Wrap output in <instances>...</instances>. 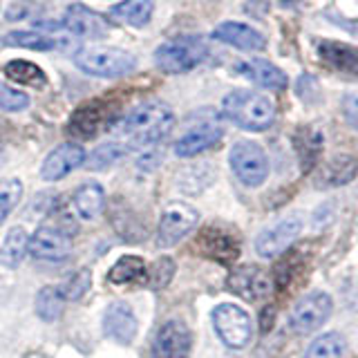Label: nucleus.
<instances>
[{
	"mask_svg": "<svg viewBox=\"0 0 358 358\" xmlns=\"http://www.w3.org/2000/svg\"><path fill=\"white\" fill-rule=\"evenodd\" d=\"M175 126V112L164 101H143L132 108L126 117L112 128L123 137L126 148H143V145L159 143L171 134Z\"/></svg>",
	"mask_w": 358,
	"mask_h": 358,
	"instance_id": "nucleus-1",
	"label": "nucleus"
},
{
	"mask_svg": "<svg viewBox=\"0 0 358 358\" xmlns=\"http://www.w3.org/2000/svg\"><path fill=\"white\" fill-rule=\"evenodd\" d=\"M224 117L233 121L235 126L251 132H262L271 128L275 121V106L273 101L251 90H235L222 101Z\"/></svg>",
	"mask_w": 358,
	"mask_h": 358,
	"instance_id": "nucleus-2",
	"label": "nucleus"
},
{
	"mask_svg": "<svg viewBox=\"0 0 358 358\" xmlns=\"http://www.w3.org/2000/svg\"><path fill=\"white\" fill-rule=\"evenodd\" d=\"M208 50L199 36H179L159 45L155 52V63L166 74H186L204 61Z\"/></svg>",
	"mask_w": 358,
	"mask_h": 358,
	"instance_id": "nucleus-3",
	"label": "nucleus"
},
{
	"mask_svg": "<svg viewBox=\"0 0 358 358\" xmlns=\"http://www.w3.org/2000/svg\"><path fill=\"white\" fill-rule=\"evenodd\" d=\"M74 65L90 76L119 78L130 74L137 67V59L130 52H123L117 48H90L76 52Z\"/></svg>",
	"mask_w": 358,
	"mask_h": 358,
	"instance_id": "nucleus-4",
	"label": "nucleus"
},
{
	"mask_svg": "<svg viewBox=\"0 0 358 358\" xmlns=\"http://www.w3.org/2000/svg\"><path fill=\"white\" fill-rule=\"evenodd\" d=\"M229 164L235 177L240 179L244 186L255 188L262 186L268 177V159L260 143L255 141H238L231 148Z\"/></svg>",
	"mask_w": 358,
	"mask_h": 358,
	"instance_id": "nucleus-5",
	"label": "nucleus"
},
{
	"mask_svg": "<svg viewBox=\"0 0 358 358\" xmlns=\"http://www.w3.org/2000/svg\"><path fill=\"white\" fill-rule=\"evenodd\" d=\"M213 327H215L222 343L231 350H242L251 343L253 322L251 316L238 305H220L213 309Z\"/></svg>",
	"mask_w": 358,
	"mask_h": 358,
	"instance_id": "nucleus-6",
	"label": "nucleus"
},
{
	"mask_svg": "<svg viewBox=\"0 0 358 358\" xmlns=\"http://www.w3.org/2000/svg\"><path fill=\"white\" fill-rule=\"evenodd\" d=\"M334 309L331 296L324 291H311L305 298L296 302V307L289 313V327L294 334H311L320 329L329 320Z\"/></svg>",
	"mask_w": 358,
	"mask_h": 358,
	"instance_id": "nucleus-7",
	"label": "nucleus"
},
{
	"mask_svg": "<svg viewBox=\"0 0 358 358\" xmlns=\"http://www.w3.org/2000/svg\"><path fill=\"white\" fill-rule=\"evenodd\" d=\"M199 213L184 201H171L159 220V227H157V244L159 246H173L182 238L197 227Z\"/></svg>",
	"mask_w": 358,
	"mask_h": 358,
	"instance_id": "nucleus-8",
	"label": "nucleus"
},
{
	"mask_svg": "<svg viewBox=\"0 0 358 358\" xmlns=\"http://www.w3.org/2000/svg\"><path fill=\"white\" fill-rule=\"evenodd\" d=\"M300 233H302V215L296 213V215L280 220L271 229H266L257 235L255 251L262 257H278L298 240Z\"/></svg>",
	"mask_w": 358,
	"mask_h": 358,
	"instance_id": "nucleus-9",
	"label": "nucleus"
},
{
	"mask_svg": "<svg viewBox=\"0 0 358 358\" xmlns=\"http://www.w3.org/2000/svg\"><path fill=\"white\" fill-rule=\"evenodd\" d=\"M29 255L43 262H63L72 253V240L59 227H41L29 238Z\"/></svg>",
	"mask_w": 358,
	"mask_h": 358,
	"instance_id": "nucleus-10",
	"label": "nucleus"
},
{
	"mask_svg": "<svg viewBox=\"0 0 358 358\" xmlns=\"http://www.w3.org/2000/svg\"><path fill=\"white\" fill-rule=\"evenodd\" d=\"M193 336L182 320L164 322L155 336L152 358H188Z\"/></svg>",
	"mask_w": 358,
	"mask_h": 358,
	"instance_id": "nucleus-11",
	"label": "nucleus"
},
{
	"mask_svg": "<svg viewBox=\"0 0 358 358\" xmlns=\"http://www.w3.org/2000/svg\"><path fill=\"white\" fill-rule=\"evenodd\" d=\"M63 27L72 36H81V38H106L110 34V22L106 20V16H101L94 9L78 3L67 7Z\"/></svg>",
	"mask_w": 358,
	"mask_h": 358,
	"instance_id": "nucleus-12",
	"label": "nucleus"
},
{
	"mask_svg": "<svg viewBox=\"0 0 358 358\" xmlns=\"http://www.w3.org/2000/svg\"><path fill=\"white\" fill-rule=\"evenodd\" d=\"M229 289L233 294H238L244 300H262L271 294V275L266 271H262L260 266H253V264H246L235 268V271L229 275L227 280Z\"/></svg>",
	"mask_w": 358,
	"mask_h": 358,
	"instance_id": "nucleus-13",
	"label": "nucleus"
},
{
	"mask_svg": "<svg viewBox=\"0 0 358 358\" xmlns=\"http://www.w3.org/2000/svg\"><path fill=\"white\" fill-rule=\"evenodd\" d=\"M85 162V150L78 143H63L59 148H54L48 157H45L41 177L45 182H59L65 175H70L74 168L83 166Z\"/></svg>",
	"mask_w": 358,
	"mask_h": 358,
	"instance_id": "nucleus-14",
	"label": "nucleus"
},
{
	"mask_svg": "<svg viewBox=\"0 0 358 358\" xmlns=\"http://www.w3.org/2000/svg\"><path fill=\"white\" fill-rule=\"evenodd\" d=\"M103 331L108 338L121 345H130L139 331L137 316H134L126 302H112L103 313Z\"/></svg>",
	"mask_w": 358,
	"mask_h": 358,
	"instance_id": "nucleus-15",
	"label": "nucleus"
},
{
	"mask_svg": "<svg viewBox=\"0 0 358 358\" xmlns=\"http://www.w3.org/2000/svg\"><path fill=\"white\" fill-rule=\"evenodd\" d=\"M213 38L220 43L233 45V48H238V50H246V52H257L266 48V38L260 31L253 29L251 25H244V22H235V20L220 22V25L213 29Z\"/></svg>",
	"mask_w": 358,
	"mask_h": 358,
	"instance_id": "nucleus-16",
	"label": "nucleus"
},
{
	"mask_svg": "<svg viewBox=\"0 0 358 358\" xmlns=\"http://www.w3.org/2000/svg\"><path fill=\"white\" fill-rule=\"evenodd\" d=\"M222 126H217V123H199V126L190 128L184 137H179L175 141V155L177 157H195L199 152H204L208 148H213L215 143H220L222 139Z\"/></svg>",
	"mask_w": 358,
	"mask_h": 358,
	"instance_id": "nucleus-17",
	"label": "nucleus"
},
{
	"mask_svg": "<svg viewBox=\"0 0 358 358\" xmlns=\"http://www.w3.org/2000/svg\"><path fill=\"white\" fill-rule=\"evenodd\" d=\"M238 70H240V74L249 78V81H253L260 87H266V90H285L289 83L287 74L280 70L278 65L268 63L264 59H251V61L242 63Z\"/></svg>",
	"mask_w": 358,
	"mask_h": 358,
	"instance_id": "nucleus-18",
	"label": "nucleus"
},
{
	"mask_svg": "<svg viewBox=\"0 0 358 358\" xmlns=\"http://www.w3.org/2000/svg\"><path fill=\"white\" fill-rule=\"evenodd\" d=\"M358 173V159L352 155H336L320 168L318 175V186L324 188H336L350 184Z\"/></svg>",
	"mask_w": 358,
	"mask_h": 358,
	"instance_id": "nucleus-19",
	"label": "nucleus"
},
{
	"mask_svg": "<svg viewBox=\"0 0 358 358\" xmlns=\"http://www.w3.org/2000/svg\"><path fill=\"white\" fill-rule=\"evenodd\" d=\"M3 45L7 48H22V50H36V52H52L65 48V38L52 36L38 29H27V31H9L3 36Z\"/></svg>",
	"mask_w": 358,
	"mask_h": 358,
	"instance_id": "nucleus-20",
	"label": "nucleus"
},
{
	"mask_svg": "<svg viewBox=\"0 0 358 358\" xmlns=\"http://www.w3.org/2000/svg\"><path fill=\"white\" fill-rule=\"evenodd\" d=\"M106 204V193L96 182H85L83 186H78L74 190V197H72V206L76 210V215L81 220L92 222L101 215Z\"/></svg>",
	"mask_w": 358,
	"mask_h": 358,
	"instance_id": "nucleus-21",
	"label": "nucleus"
},
{
	"mask_svg": "<svg viewBox=\"0 0 358 358\" xmlns=\"http://www.w3.org/2000/svg\"><path fill=\"white\" fill-rule=\"evenodd\" d=\"M318 52L322 59L331 67H336L338 72L358 74V50L352 48V45L338 43V41H322L318 45Z\"/></svg>",
	"mask_w": 358,
	"mask_h": 358,
	"instance_id": "nucleus-22",
	"label": "nucleus"
},
{
	"mask_svg": "<svg viewBox=\"0 0 358 358\" xmlns=\"http://www.w3.org/2000/svg\"><path fill=\"white\" fill-rule=\"evenodd\" d=\"M199 242H201V246H204L206 255L215 257V260H220V262H231L240 253L238 240H235L233 235L220 231V229H206L199 235Z\"/></svg>",
	"mask_w": 358,
	"mask_h": 358,
	"instance_id": "nucleus-23",
	"label": "nucleus"
},
{
	"mask_svg": "<svg viewBox=\"0 0 358 358\" xmlns=\"http://www.w3.org/2000/svg\"><path fill=\"white\" fill-rule=\"evenodd\" d=\"M155 11L152 0H121L119 5L110 9V16L126 22L130 27H143L150 22V16Z\"/></svg>",
	"mask_w": 358,
	"mask_h": 358,
	"instance_id": "nucleus-24",
	"label": "nucleus"
},
{
	"mask_svg": "<svg viewBox=\"0 0 358 358\" xmlns=\"http://www.w3.org/2000/svg\"><path fill=\"white\" fill-rule=\"evenodd\" d=\"M101 121H103V106L99 103H87L83 108H78L74 112V117L70 119V134L78 139H90L94 137L96 130L101 128Z\"/></svg>",
	"mask_w": 358,
	"mask_h": 358,
	"instance_id": "nucleus-25",
	"label": "nucleus"
},
{
	"mask_svg": "<svg viewBox=\"0 0 358 358\" xmlns=\"http://www.w3.org/2000/svg\"><path fill=\"white\" fill-rule=\"evenodd\" d=\"M108 280L112 285H130V282H148L145 262L137 255H123L121 260L110 268Z\"/></svg>",
	"mask_w": 358,
	"mask_h": 358,
	"instance_id": "nucleus-26",
	"label": "nucleus"
},
{
	"mask_svg": "<svg viewBox=\"0 0 358 358\" xmlns=\"http://www.w3.org/2000/svg\"><path fill=\"white\" fill-rule=\"evenodd\" d=\"M27 249H29V235L25 233V229L14 227L7 233L3 246H0V262L7 268H14L25 260Z\"/></svg>",
	"mask_w": 358,
	"mask_h": 358,
	"instance_id": "nucleus-27",
	"label": "nucleus"
},
{
	"mask_svg": "<svg viewBox=\"0 0 358 358\" xmlns=\"http://www.w3.org/2000/svg\"><path fill=\"white\" fill-rule=\"evenodd\" d=\"M345 352L347 343L343 336L338 331H327L307 347L305 358H343Z\"/></svg>",
	"mask_w": 358,
	"mask_h": 358,
	"instance_id": "nucleus-28",
	"label": "nucleus"
},
{
	"mask_svg": "<svg viewBox=\"0 0 358 358\" xmlns=\"http://www.w3.org/2000/svg\"><path fill=\"white\" fill-rule=\"evenodd\" d=\"M5 74L20 85L29 87H45L48 85V76L41 70L38 65H34L29 61H11L5 65Z\"/></svg>",
	"mask_w": 358,
	"mask_h": 358,
	"instance_id": "nucleus-29",
	"label": "nucleus"
},
{
	"mask_svg": "<svg viewBox=\"0 0 358 358\" xmlns=\"http://www.w3.org/2000/svg\"><path fill=\"white\" fill-rule=\"evenodd\" d=\"M63 296L56 287H43L36 296V313L48 322H54L63 313Z\"/></svg>",
	"mask_w": 358,
	"mask_h": 358,
	"instance_id": "nucleus-30",
	"label": "nucleus"
},
{
	"mask_svg": "<svg viewBox=\"0 0 358 358\" xmlns=\"http://www.w3.org/2000/svg\"><path fill=\"white\" fill-rule=\"evenodd\" d=\"M126 152H128V148L121 141L119 143H103V145H99V148L92 155H90L87 168H92V171H99V168H108L115 162H119Z\"/></svg>",
	"mask_w": 358,
	"mask_h": 358,
	"instance_id": "nucleus-31",
	"label": "nucleus"
},
{
	"mask_svg": "<svg viewBox=\"0 0 358 358\" xmlns=\"http://www.w3.org/2000/svg\"><path fill=\"white\" fill-rule=\"evenodd\" d=\"M302 139L298 143V152H300V159H302V168H311V164L318 159L320 148H322V134L313 128H305L302 130Z\"/></svg>",
	"mask_w": 358,
	"mask_h": 358,
	"instance_id": "nucleus-32",
	"label": "nucleus"
},
{
	"mask_svg": "<svg viewBox=\"0 0 358 358\" xmlns=\"http://www.w3.org/2000/svg\"><path fill=\"white\" fill-rule=\"evenodd\" d=\"M20 195H22V184L18 179H5V182H0V224L16 208Z\"/></svg>",
	"mask_w": 358,
	"mask_h": 358,
	"instance_id": "nucleus-33",
	"label": "nucleus"
},
{
	"mask_svg": "<svg viewBox=\"0 0 358 358\" xmlns=\"http://www.w3.org/2000/svg\"><path fill=\"white\" fill-rule=\"evenodd\" d=\"M173 275H175V260L173 257H159L155 264H152V268H150V273H148V285L150 289H155V291H159V289H166L168 287V282L173 280Z\"/></svg>",
	"mask_w": 358,
	"mask_h": 358,
	"instance_id": "nucleus-34",
	"label": "nucleus"
},
{
	"mask_svg": "<svg viewBox=\"0 0 358 358\" xmlns=\"http://www.w3.org/2000/svg\"><path fill=\"white\" fill-rule=\"evenodd\" d=\"M90 285H92V275H90L87 268H83V271H76L67 282H63L59 291L63 300H81L90 291Z\"/></svg>",
	"mask_w": 358,
	"mask_h": 358,
	"instance_id": "nucleus-35",
	"label": "nucleus"
},
{
	"mask_svg": "<svg viewBox=\"0 0 358 358\" xmlns=\"http://www.w3.org/2000/svg\"><path fill=\"white\" fill-rule=\"evenodd\" d=\"M29 108V96L25 92H18V90L9 87L5 83H0V110L5 112H20Z\"/></svg>",
	"mask_w": 358,
	"mask_h": 358,
	"instance_id": "nucleus-36",
	"label": "nucleus"
},
{
	"mask_svg": "<svg viewBox=\"0 0 358 358\" xmlns=\"http://www.w3.org/2000/svg\"><path fill=\"white\" fill-rule=\"evenodd\" d=\"M343 115L347 123L358 130V92H350L343 96Z\"/></svg>",
	"mask_w": 358,
	"mask_h": 358,
	"instance_id": "nucleus-37",
	"label": "nucleus"
}]
</instances>
